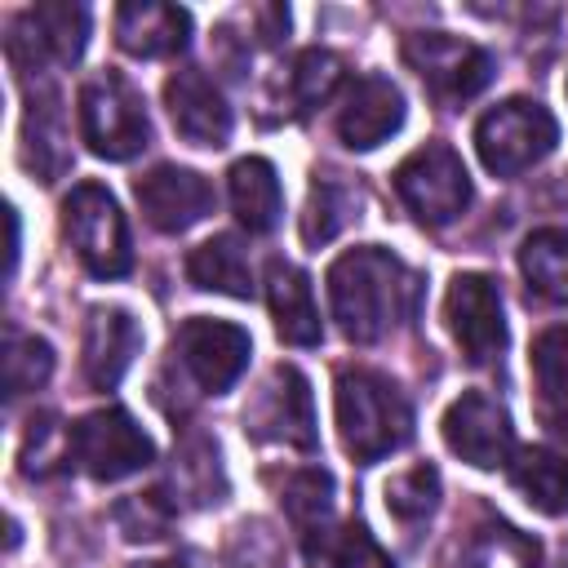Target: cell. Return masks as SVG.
<instances>
[{"mask_svg":"<svg viewBox=\"0 0 568 568\" xmlns=\"http://www.w3.org/2000/svg\"><path fill=\"white\" fill-rule=\"evenodd\" d=\"M280 501L293 519V528L306 537V546H315V537L324 532L328 524V510H333V479L328 470H293L280 488Z\"/></svg>","mask_w":568,"mask_h":568,"instance_id":"cell-28","label":"cell"},{"mask_svg":"<svg viewBox=\"0 0 568 568\" xmlns=\"http://www.w3.org/2000/svg\"><path fill=\"white\" fill-rule=\"evenodd\" d=\"M138 209L146 213V222L164 235H178L186 226H195L204 213H213V186L195 173V169H178V164H160L151 173H142L133 182Z\"/></svg>","mask_w":568,"mask_h":568,"instance_id":"cell-14","label":"cell"},{"mask_svg":"<svg viewBox=\"0 0 568 568\" xmlns=\"http://www.w3.org/2000/svg\"><path fill=\"white\" fill-rule=\"evenodd\" d=\"M404 62L439 102H462L493 80V58L448 31H417L404 40Z\"/></svg>","mask_w":568,"mask_h":568,"instance_id":"cell-8","label":"cell"},{"mask_svg":"<svg viewBox=\"0 0 568 568\" xmlns=\"http://www.w3.org/2000/svg\"><path fill=\"white\" fill-rule=\"evenodd\" d=\"M555 142H559L555 115L528 98H510L475 124V151H479L484 169L497 178H515V173L532 169L541 155L555 151Z\"/></svg>","mask_w":568,"mask_h":568,"instance_id":"cell-4","label":"cell"},{"mask_svg":"<svg viewBox=\"0 0 568 568\" xmlns=\"http://www.w3.org/2000/svg\"><path fill=\"white\" fill-rule=\"evenodd\" d=\"M53 373V351L44 337H9V355H4V382L9 395H27L36 386H44Z\"/></svg>","mask_w":568,"mask_h":568,"instance_id":"cell-32","label":"cell"},{"mask_svg":"<svg viewBox=\"0 0 568 568\" xmlns=\"http://www.w3.org/2000/svg\"><path fill=\"white\" fill-rule=\"evenodd\" d=\"M22 138H27L22 160H27V169H31L40 182H53V178L71 164V151H67V124H62L58 93H40V98H31Z\"/></svg>","mask_w":568,"mask_h":568,"instance_id":"cell-23","label":"cell"},{"mask_svg":"<svg viewBox=\"0 0 568 568\" xmlns=\"http://www.w3.org/2000/svg\"><path fill=\"white\" fill-rule=\"evenodd\" d=\"M173 355L178 364L195 377L200 390L209 395H222L240 382V373L248 368V333L240 324H226V320H186L173 337Z\"/></svg>","mask_w":568,"mask_h":568,"instance_id":"cell-10","label":"cell"},{"mask_svg":"<svg viewBox=\"0 0 568 568\" xmlns=\"http://www.w3.org/2000/svg\"><path fill=\"white\" fill-rule=\"evenodd\" d=\"M532 390H537V417L555 435H568V328H546L532 342Z\"/></svg>","mask_w":568,"mask_h":568,"instance_id":"cell-21","label":"cell"},{"mask_svg":"<svg viewBox=\"0 0 568 568\" xmlns=\"http://www.w3.org/2000/svg\"><path fill=\"white\" fill-rule=\"evenodd\" d=\"M169 519H173V510L164 506L160 493H133L115 510V524L124 528V537H160L169 528Z\"/></svg>","mask_w":568,"mask_h":568,"instance_id":"cell-33","label":"cell"},{"mask_svg":"<svg viewBox=\"0 0 568 568\" xmlns=\"http://www.w3.org/2000/svg\"><path fill=\"white\" fill-rule=\"evenodd\" d=\"M186 275L195 288H213L226 297H253V266L235 235H213L186 257Z\"/></svg>","mask_w":568,"mask_h":568,"instance_id":"cell-24","label":"cell"},{"mask_svg":"<svg viewBox=\"0 0 568 568\" xmlns=\"http://www.w3.org/2000/svg\"><path fill=\"white\" fill-rule=\"evenodd\" d=\"M435 501H439V475H435V466H413V470H404V475H395L390 484H386V510L395 515V519H404V524H417V519H426L430 510H435Z\"/></svg>","mask_w":568,"mask_h":568,"instance_id":"cell-31","label":"cell"},{"mask_svg":"<svg viewBox=\"0 0 568 568\" xmlns=\"http://www.w3.org/2000/svg\"><path fill=\"white\" fill-rule=\"evenodd\" d=\"M395 191L408 204V213L426 226H448L470 204V178L453 146L426 142L395 169Z\"/></svg>","mask_w":568,"mask_h":568,"instance_id":"cell-6","label":"cell"},{"mask_svg":"<svg viewBox=\"0 0 568 568\" xmlns=\"http://www.w3.org/2000/svg\"><path fill=\"white\" fill-rule=\"evenodd\" d=\"M444 568H537V541L501 519H488L453 541Z\"/></svg>","mask_w":568,"mask_h":568,"instance_id":"cell-20","label":"cell"},{"mask_svg":"<svg viewBox=\"0 0 568 568\" xmlns=\"http://www.w3.org/2000/svg\"><path fill=\"white\" fill-rule=\"evenodd\" d=\"M510 484L541 515H564L568 510V462L550 448H524L510 462Z\"/></svg>","mask_w":568,"mask_h":568,"instance_id":"cell-25","label":"cell"},{"mask_svg":"<svg viewBox=\"0 0 568 568\" xmlns=\"http://www.w3.org/2000/svg\"><path fill=\"white\" fill-rule=\"evenodd\" d=\"M173 484H178V493H186L191 501H222V466H217V444L213 439H204V435H195V439H186L178 453H173Z\"/></svg>","mask_w":568,"mask_h":568,"instance_id":"cell-29","label":"cell"},{"mask_svg":"<svg viewBox=\"0 0 568 568\" xmlns=\"http://www.w3.org/2000/svg\"><path fill=\"white\" fill-rule=\"evenodd\" d=\"M67 448H71V462L93 475L98 484H111V479H124L133 470H142L155 448L146 439V430L124 413V408H98L89 417H80L71 430H67Z\"/></svg>","mask_w":568,"mask_h":568,"instance_id":"cell-7","label":"cell"},{"mask_svg":"<svg viewBox=\"0 0 568 568\" xmlns=\"http://www.w3.org/2000/svg\"><path fill=\"white\" fill-rule=\"evenodd\" d=\"M337 84H342V62H337V53H328V49H306V53L293 62L288 89H293L297 111H315L320 102L333 98Z\"/></svg>","mask_w":568,"mask_h":568,"instance_id":"cell-30","label":"cell"},{"mask_svg":"<svg viewBox=\"0 0 568 568\" xmlns=\"http://www.w3.org/2000/svg\"><path fill=\"white\" fill-rule=\"evenodd\" d=\"M404 124V93L386 75H359L337 111V138L351 151H373Z\"/></svg>","mask_w":568,"mask_h":568,"instance_id":"cell-16","label":"cell"},{"mask_svg":"<svg viewBox=\"0 0 568 568\" xmlns=\"http://www.w3.org/2000/svg\"><path fill=\"white\" fill-rule=\"evenodd\" d=\"M89 13L80 4H36L13 22L9 58L18 71H36L40 62H75L84 53Z\"/></svg>","mask_w":568,"mask_h":568,"instance_id":"cell-12","label":"cell"},{"mask_svg":"<svg viewBox=\"0 0 568 568\" xmlns=\"http://www.w3.org/2000/svg\"><path fill=\"white\" fill-rule=\"evenodd\" d=\"M444 444H448L462 462H470V466H479V470L506 466V453H510V444H515L510 417H506V408H501L493 395L466 390V395H457V399L448 404V413H444Z\"/></svg>","mask_w":568,"mask_h":568,"instance_id":"cell-13","label":"cell"},{"mask_svg":"<svg viewBox=\"0 0 568 568\" xmlns=\"http://www.w3.org/2000/svg\"><path fill=\"white\" fill-rule=\"evenodd\" d=\"M444 315H448V328H453V337H457V346H462V355L470 364H488L506 346V320H501L497 280H488L479 271L457 275L448 284Z\"/></svg>","mask_w":568,"mask_h":568,"instance_id":"cell-11","label":"cell"},{"mask_svg":"<svg viewBox=\"0 0 568 568\" xmlns=\"http://www.w3.org/2000/svg\"><path fill=\"white\" fill-rule=\"evenodd\" d=\"M519 271L528 288L546 302H568V231L541 226L519 248Z\"/></svg>","mask_w":568,"mask_h":568,"instance_id":"cell-26","label":"cell"},{"mask_svg":"<svg viewBox=\"0 0 568 568\" xmlns=\"http://www.w3.org/2000/svg\"><path fill=\"white\" fill-rule=\"evenodd\" d=\"M337 430L355 462H377L413 439L408 399L373 368H346L337 377Z\"/></svg>","mask_w":568,"mask_h":568,"instance_id":"cell-2","label":"cell"},{"mask_svg":"<svg viewBox=\"0 0 568 568\" xmlns=\"http://www.w3.org/2000/svg\"><path fill=\"white\" fill-rule=\"evenodd\" d=\"M231 209L240 217V226H248L253 235H266L275 231L280 222V209H284V195H280V178L271 169V160H235L231 164Z\"/></svg>","mask_w":568,"mask_h":568,"instance_id":"cell-22","label":"cell"},{"mask_svg":"<svg viewBox=\"0 0 568 568\" xmlns=\"http://www.w3.org/2000/svg\"><path fill=\"white\" fill-rule=\"evenodd\" d=\"M355 209H359V191H355L351 182H342L337 173L315 178L311 200H306V213H302V240H306L311 248L328 244L351 217H359Z\"/></svg>","mask_w":568,"mask_h":568,"instance_id":"cell-27","label":"cell"},{"mask_svg":"<svg viewBox=\"0 0 568 568\" xmlns=\"http://www.w3.org/2000/svg\"><path fill=\"white\" fill-rule=\"evenodd\" d=\"M142 346V328L120 306H98L84 328V377L93 390H111Z\"/></svg>","mask_w":568,"mask_h":568,"instance_id":"cell-17","label":"cell"},{"mask_svg":"<svg viewBox=\"0 0 568 568\" xmlns=\"http://www.w3.org/2000/svg\"><path fill=\"white\" fill-rule=\"evenodd\" d=\"M244 430L266 444H293V448H315V399L311 386L297 368L280 364L262 382V390L244 408Z\"/></svg>","mask_w":568,"mask_h":568,"instance_id":"cell-9","label":"cell"},{"mask_svg":"<svg viewBox=\"0 0 568 568\" xmlns=\"http://www.w3.org/2000/svg\"><path fill=\"white\" fill-rule=\"evenodd\" d=\"M328 297H333V315L351 342H377L399 320H413L422 280L395 253L364 244V248L342 253L328 266Z\"/></svg>","mask_w":568,"mask_h":568,"instance_id":"cell-1","label":"cell"},{"mask_svg":"<svg viewBox=\"0 0 568 568\" xmlns=\"http://www.w3.org/2000/svg\"><path fill=\"white\" fill-rule=\"evenodd\" d=\"M266 302H271V315H275V333L288 346H315L320 342V311H315V297H311V280L297 266L271 262Z\"/></svg>","mask_w":568,"mask_h":568,"instance_id":"cell-19","label":"cell"},{"mask_svg":"<svg viewBox=\"0 0 568 568\" xmlns=\"http://www.w3.org/2000/svg\"><path fill=\"white\" fill-rule=\"evenodd\" d=\"M80 133H84L89 151L102 155V160L138 155L146 146V138H151L142 93L115 71L93 75L80 89Z\"/></svg>","mask_w":568,"mask_h":568,"instance_id":"cell-5","label":"cell"},{"mask_svg":"<svg viewBox=\"0 0 568 568\" xmlns=\"http://www.w3.org/2000/svg\"><path fill=\"white\" fill-rule=\"evenodd\" d=\"M191 36V13L178 4H120L115 9V40L133 58H169L186 44Z\"/></svg>","mask_w":568,"mask_h":568,"instance_id":"cell-18","label":"cell"},{"mask_svg":"<svg viewBox=\"0 0 568 568\" xmlns=\"http://www.w3.org/2000/svg\"><path fill=\"white\" fill-rule=\"evenodd\" d=\"M146 568H173V564H146Z\"/></svg>","mask_w":568,"mask_h":568,"instance_id":"cell-35","label":"cell"},{"mask_svg":"<svg viewBox=\"0 0 568 568\" xmlns=\"http://www.w3.org/2000/svg\"><path fill=\"white\" fill-rule=\"evenodd\" d=\"M62 231H67L75 257L89 266V275L120 280L133 266L129 226L106 186H98V182L71 186V195L62 200Z\"/></svg>","mask_w":568,"mask_h":568,"instance_id":"cell-3","label":"cell"},{"mask_svg":"<svg viewBox=\"0 0 568 568\" xmlns=\"http://www.w3.org/2000/svg\"><path fill=\"white\" fill-rule=\"evenodd\" d=\"M164 102L173 115V129L191 142V146H222L231 138V106L222 102V93L213 89V80L195 67L173 71L164 80Z\"/></svg>","mask_w":568,"mask_h":568,"instance_id":"cell-15","label":"cell"},{"mask_svg":"<svg viewBox=\"0 0 568 568\" xmlns=\"http://www.w3.org/2000/svg\"><path fill=\"white\" fill-rule=\"evenodd\" d=\"M333 564L337 568H395L390 555L373 541V532L364 524H346L342 537H337V550H333Z\"/></svg>","mask_w":568,"mask_h":568,"instance_id":"cell-34","label":"cell"}]
</instances>
